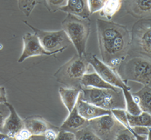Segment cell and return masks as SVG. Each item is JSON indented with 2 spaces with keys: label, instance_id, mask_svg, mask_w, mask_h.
<instances>
[{
  "label": "cell",
  "instance_id": "cell-5",
  "mask_svg": "<svg viewBox=\"0 0 151 140\" xmlns=\"http://www.w3.org/2000/svg\"><path fill=\"white\" fill-rule=\"evenodd\" d=\"M150 57L146 56L135 57L129 59L123 68L122 80L127 84L128 81H135L143 85H150L151 63Z\"/></svg>",
  "mask_w": 151,
  "mask_h": 140
},
{
  "label": "cell",
  "instance_id": "cell-7",
  "mask_svg": "<svg viewBox=\"0 0 151 140\" xmlns=\"http://www.w3.org/2000/svg\"><path fill=\"white\" fill-rule=\"evenodd\" d=\"M24 22L31 29L34 30L35 34L40 41L41 46L48 52H53L55 54L60 53L71 44L70 39L63 29L58 31H45L32 27L27 24V21Z\"/></svg>",
  "mask_w": 151,
  "mask_h": 140
},
{
  "label": "cell",
  "instance_id": "cell-27",
  "mask_svg": "<svg viewBox=\"0 0 151 140\" xmlns=\"http://www.w3.org/2000/svg\"><path fill=\"white\" fill-rule=\"evenodd\" d=\"M114 139L133 140V139H136V137L133 135V133L130 130H129V129H127L124 126H121L119 128L117 129V131H116V133L115 135Z\"/></svg>",
  "mask_w": 151,
  "mask_h": 140
},
{
  "label": "cell",
  "instance_id": "cell-4",
  "mask_svg": "<svg viewBox=\"0 0 151 140\" xmlns=\"http://www.w3.org/2000/svg\"><path fill=\"white\" fill-rule=\"evenodd\" d=\"M62 28L76 47L78 55L83 56L86 53L87 42L90 35L89 21L68 14L62 21Z\"/></svg>",
  "mask_w": 151,
  "mask_h": 140
},
{
  "label": "cell",
  "instance_id": "cell-16",
  "mask_svg": "<svg viewBox=\"0 0 151 140\" xmlns=\"http://www.w3.org/2000/svg\"><path fill=\"white\" fill-rule=\"evenodd\" d=\"M24 126L33 136H43L47 129L51 126L40 116H30L23 119Z\"/></svg>",
  "mask_w": 151,
  "mask_h": 140
},
{
  "label": "cell",
  "instance_id": "cell-30",
  "mask_svg": "<svg viewBox=\"0 0 151 140\" xmlns=\"http://www.w3.org/2000/svg\"><path fill=\"white\" fill-rule=\"evenodd\" d=\"M58 129L59 128H56L53 126H50L46 130V132L44 133L43 136L45 137V139H47V140H56L57 136H58Z\"/></svg>",
  "mask_w": 151,
  "mask_h": 140
},
{
  "label": "cell",
  "instance_id": "cell-19",
  "mask_svg": "<svg viewBox=\"0 0 151 140\" xmlns=\"http://www.w3.org/2000/svg\"><path fill=\"white\" fill-rule=\"evenodd\" d=\"M132 95L138 106L143 112L150 113V96H151V88L150 85H144V87L132 93Z\"/></svg>",
  "mask_w": 151,
  "mask_h": 140
},
{
  "label": "cell",
  "instance_id": "cell-32",
  "mask_svg": "<svg viewBox=\"0 0 151 140\" xmlns=\"http://www.w3.org/2000/svg\"><path fill=\"white\" fill-rule=\"evenodd\" d=\"M32 137L31 133L27 130L26 127L22 128L19 132L17 133L15 136V139L17 140H26V139H30Z\"/></svg>",
  "mask_w": 151,
  "mask_h": 140
},
{
  "label": "cell",
  "instance_id": "cell-21",
  "mask_svg": "<svg viewBox=\"0 0 151 140\" xmlns=\"http://www.w3.org/2000/svg\"><path fill=\"white\" fill-rule=\"evenodd\" d=\"M122 0H105V5L100 10V16L106 20H111L113 16L120 9Z\"/></svg>",
  "mask_w": 151,
  "mask_h": 140
},
{
  "label": "cell",
  "instance_id": "cell-33",
  "mask_svg": "<svg viewBox=\"0 0 151 140\" xmlns=\"http://www.w3.org/2000/svg\"><path fill=\"white\" fill-rule=\"evenodd\" d=\"M6 102H7L6 89L3 87H0V103H6Z\"/></svg>",
  "mask_w": 151,
  "mask_h": 140
},
{
  "label": "cell",
  "instance_id": "cell-14",
  "mask_svg": "<svg viewBox=\"0 0 151 140\" xmlns=\"http://www.w3.org/2000/svg\"><path fill=\"white\" fill-rule=\"evenodd\" d=\"M60 10L85 19H88L91 15L87 0H68L67 5L61 7Z\"/></svg>",
  "mask_w": 151,
  "mask_h": 140
},
{
  "label": "cell",
  "instance_id": "cell-13",
  "mask_svg": "<svg viewBox=\"0 0 151 140\" xmlns=\"http://www.w3.org/2000/svg\"><path fill=\"white\" fill-rule=\"evenodd\" d=\"M126 9L135 17H149L151 13V0H126Z\"/></svg>",
  "mask_w": 151,
  "mask_h": 140
},
{
  "label": "cell",
  "instance_id": "cell-24",
  "mask_svg": "<svg viewBox=\"0 0 151 140\" xmlns=\"http://www.w3.org/2000/svg\"><path fill=\"white\" fill-rule=\"evenodd\" d=\"M38 3V0H17L19 9L27 17H29L33 9Z\"/></svg>",
  "mask_w": 151,
  "mask_h": 140
},
{
  "label": "cell",
  "instance_id": "cell-10",
  "mask_svg": "<svg viewBox=\"0 0 151 140\" xmlns=\"http://www.w3.org/2000/svg\"><path fill=\"white\" fill-rule=\"evenodd\" d=\"M23 51L18 59L19 63H22L27 58L37 56H53L56 55L53 52H48L44 49L40 44V41L36 34L27 33L23 37Z\"/></svg>",
  "mask_w": 151,
  "mask_h": 140
},
{
  "label": "cell",
  "instance_id": "cell-25",
  "mask_svg": "<svg viewBox=\"0 0 151 140\" xmlns=\"http://www.w3.org/2000/svg\"><path fill=\"white\" fill-rule=\"evenodd\" d=\"M111 114L119 122L121 125H123L125 127L130 130V126H129L128 121H127V111L126 109L122 108H115L111 110Z\"/></svg>",
  "mask_w": 151,
  "mask_h": 140
},
{
  "label": "cell",
  "instance_id": "cell-20",
  "mask_svg": "<svg viewBox=\"0 0 151 140\" xmlns=\"http://www.w3.org/2000/svg\"><path fill=\"white\" fill-rule=\"evenodd\" d=\"M124 99H125V109L128 114L131 115H139L142 112V110L140 109V107L138 106L137 103L134 99L132 92L130 90V88H128L127 85L126 88H122Z\"/></svg>",
  "mask_w": 151,
  "mask_h": 140
},
{
  "label": "cell",
  "instance_id": "cell-8",
  "mask_svg": "<svg viewBox=\"0 0 151 140\" xmlns=\"http://www.w3.org/2000/svg\"><path fill=\"white\" fill-rule=\"evenodd\" d=\"M84 57L88 62V64L94 68L95 72L106 82L112 85L115 88H124L127 87V84L122 80L120 76L116 73V69L107 66L106 64L102 62L98 57L94 54L87 53L84 54Z\"/></svg>",
  "mask_w": 151,
  "mask_h": 140
},
{
  "label": "cell",
  "instance_id": "cell-26",
  "mask_svg": "<svg viewBox=\"0 0 151 140\" xmlns=\"http://www.w3.org/2000/svg\"><path fill=\"white\" fill-rule=\"evenodd\" d=\"M68 0H43L45 6L50 12H56L67 5Z\"/></svg>",
  "mask_w": 151,
  "mask_h": 140
},
{
  "label": "cell",
  "instance_id": "cell-29",
  "mask_svg": "<svg viewBox=\"0 0 151 140\" xmlns=\"http://www.w3.org/2000/svg\"><path fill=\"white\" fill-rule=\"evenodd\" d=\"M9 113L10 110L6 103H0V132H2L5 121L9 116Z\"/></svg>",
  "mask_w": 151,
  "mask_h": 140
},
{
  "label": "cell",
  "instance_id": "cell-1",
  "mask_svg": "<svg viewBox=\"0 0 151 140\" xmlns=\"http://www.w3.org/2000/svg\"><path fill=\"white\" fill-rule=\"evenodd\" d=\"M101 61L116 69L120 66L130 49V33L122 25L110 20H96Z\"/></svg>",
  "mask_w": 151,
  "mask_h": 140
},
{
  "label": "cell",
  "instance_id": "cell-2",
  "mask_svg": "<svg viewBox=\"0 0 151 140\" xmlns=\"http://www.w3.org/2000/svg\"><path fill=\"white\" fill-rule=\"evenodd\" d=\"M79 95L83 100L103 109H125V99L121 88H82Z\"/></svg>",
  "mask_w": 151,
  "mask_h": 140
},
{
  "label": "cell",
  "instance_id": "cell-31",
  "mask_svg": "<svg viewBox=\"0 0 151 140\" xmlns=\"http://www.w3.org/2000/svg\"><path fill=\"white\" fill-rule=\"evenodd\" d=\"M57 139H58V140H60V139L74 140V139H76V136H75V133H73V132L67 131V130H62V129H58Z\"/></svg>",
  "mask_w": 151,
  "mask_h": 140
},
{
  "label": "cell",
  "instance_id": "cell-15",
  "mask_svg": "<svg viewBox=\"0 0 151 140\" xmlns=\"http://www.w3.org/2000/svg\"><path fill=\"white\" fill-rule=\"evenodd\" d=\"M88 126V121L87 119L83 118L78 112L77 106H74V108L69 112L68 116L67 119L64 121L62 126L59 127V129L62 130H67L75 133L78 129Z\"/></svg>",
  "mask_w": 151,
  "mask_h": 140
},
{
  "label": "cell",
  "instance_id": "cell-6",
  "mask_svg": "<svg viewBox=\"0 0 151 140\" xmlns=\"http://www.w3.org/2000/svg\"><path fill=\"white\" fill-rule=\"evenodd\" d=\"M130 47L142 56H151V20L141 18L133 26L130 34Z\"/></svg>",
  "mask_w": 151,
  "mask_h": 140
},
{
  "label": "cell",
  "instance_id": "cell-23",
  "mask_svg": "<svg viewBox=\"0 0 151 140\" xmlns=\"http://www.w3.org/2000/svg\"><path fill=\"white\" fill-rule=\"evenodd\" d=\"M75 136H76V139L77 140H98L99 139L96 135L92 131V129L87 126L85 127H82L80 129H78V131L75 132Z\"/></svg>",
  "mask_w": 151,
  "mask_h": 140
},
{
  "label": "cell",
  "instance_id": "cell-22",
  "mask_svg": "<svg viewBox=\"0 0 151 140\" xmlns=\"http://www.w3.org/2000/svg\"><path fill=\"white\" fill-rule=\"evenodd\" d=\"M127 117L129 126L133 127L137 126H145L150 127L151 125V116L150 113L141 112L139 115H131L127 112Z\"/></svg>",
  "mask_w": 151,
  "mask_h": 140
},
{
  "label": "cell",
  "instance_id": "cell-28",
  "mask_svg": "<svg viewBox=\"0 0 151 140\" xmlns=\"http://www.w3.org/2000/svg\"><path fill=\"white\" fill-rule=\"evenodd\" d=\"M90 14L99 12L105 5V0H87Z\"/></svg>",
  "mask_w": 151,
  "mask_h": 140
},
{
  "label": "cell",
  "instance_id": "cell-3",
  "mask_svg": "<svg viewBox=\"0 0 151 140\" xmlns=\"http://www.w3.org/2000/svg\"><path fill=\"white\" fill-rule=\"evenodd\" d=\"M90 65L83 56L76 55L55 73L54 77L57 81L63 84L65 87L82 88L81 78L88 72Z\"/></svg>",
  "mask_w": 151,
  "mask_h": 140
},
{
  "label": "cell",
  "instance_id": "cell-11",
  "mask_svg": "<svg viewBox=\"0 0 151 140\" xmlns=\"http://www.w3.org/2000/svg\"><path fill=\"white\" fill-rule=\"evenodd\" d=\"M7 106L9 107V116L5 121L2 132L6 134L10 139H15V136L17 135V132H19L21 129L24 128V122L23 119H21L20 116L17 115L16 109L14 108V106L9 104L8 102H6Z\"/></svg>",
  "mask_w": 151,
  "mask_h": 140
},
{
  "label": "cell",
  "instance_id": "cell-12",
  "mask_svg": "<svg viewBox=\"0 0 151 140\" xmlns=\"http://www.w3.org/2000/svg\"><path fill=\"white\" fill-rule=\"evenodd\" d=\"M76 106H77V109L78 114L85 119H87L88 121L94 119L96 117H99L104 115L107 114H111V110H107V109H103L100 107L94 106L87 101H85L81 98L80 95H78V98L76 103Z\"/></svg>",
  "mask_w": 151,
  "mask_h": 140
},
{
  "label": "cell",
  "instance_id": "cell-18",
  "mask_svg": "<svg viewBox=\"0 0 151 140\" xmlns=\"http://www.w3.org/2000/svg\"><path fill=\"white\" fill-rule=\"evenodd\" d=\"M79 88H68V87H62L59 88V95L64 106L67 107L68 112H70L77 103L78 95L80 93Z\"/></svg>",
  "mask_w": 151,
  "mask_h": 140
},
{
  "label": "cell",
  "instance_id": "cell-17",
  "mask_svg": "<svg viewBox=\"0 0 151 140\" xmlns=\"http://www.w3.org/2000/svg\"><path fill=\"white\" fill-rule=\"evenodd\" d=\"M82 88H116L112 85L104 81L96 72H87L81 78Z\"/></svg>",
  "mask_w": 151,
  "mask_h": 140
},
{
  "label": "cell",
  "instance_id": "cell-34",
  "mask_svg": "<svg viewBox=\"0 0 151 140\" xmlns=\"http://www.w3.org/2000/svg\"><path fill=\"white\" fill-rule=\"evenodd\" d=\"M5 139H10V138L6 134H5L3 132H0V140H5Z\"/></svg>",
  "mask_w": 151,
  "mask_h": 140
},
{
  "label": "cell",
  "instance_id": "cell-9",
  "mask_svg": "<svg viewBox=\"0 0 151 140\" xmlns=\"http://www.w3.org/2000/svg\"><path fill=\"white\" fill-rule=\"evenodd\" d=\"M121 125L112 114L104 115L88 121V126L99 139H114Z\"/></svg>",
  "mask_w": 151,
  "mask_h": 140
}]
</instances>
